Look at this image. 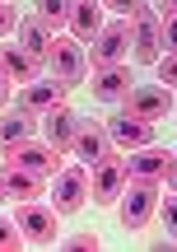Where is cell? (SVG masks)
I'll return each mask as SVG.
<instances>
[{"mask_svg":"<svg viewBox=\"0 0 177 252\" xmlns=\"http://www.w3.org/2000/svg\"><path fill=\"white\" fill-rule=\"evenodd\" d=\"M159 210V187L154 178H131V187L121 191V224L126 229H145Z\"/></svg>","mask_w":177,"mask_h":252,"instance_id":"6da1fadb","label":"cell"},{"mask_svg":"<svg viewBox=\"0 0 177 252\" xmlns=\"http://www.w3.org/2000/svg\"><path fill=\"white\" fill-rule=\"evenodd\" d=\"M126 159L121 154H107V159H98L93 163V178H88V196L98 201V206H112V201H121V191H126Z\"/></svg>","mask_w":177,"mask_h":252,"instance_id":"7a4b0ae2","label":"cell"},{"mask_svg":"<svg viewBox=\"0 0 177 252\" xmlns=\"http://www.w3.org/2000/svg\"><path fill=\"white\" fill-rule=\"evenodd\" d=\"M47 65H52V75L70 89V84H80L88 75V56H84V42L80 37H56L52 42V56H47Z\"/></svg>","mask_w":177,"mask_h":252,"instance_id":"3957f363","label":"cell"},{"mask_svg":"<svg viewBox=\"0 0 177 252\" xmlns=\"http://www.w3.org/2000/svg\"><path fill=\"white\" fill-rule=\"evenodd\" d=\"M121 112L126 117H140V122H159L163 112H173V94L168 84H140L121 98Z\"/></svg>","mask_w":177,"mask_h":252,"instance_id":"277c9868","label":"cell"},{"mask_svg":"<svg viewBox=\"0 0 177 252\" xmlns=\"http://www.w3.org/2000/svg\"><path fill=\"white\" fill-rule=\"evenodd\" d=\"M14 224H19V234H24L28 243H37V248H52L56 243V215L47 206H37V201H19Z\"/></svg>","mask_w":177,"mask_h":252,"instance_id":"5b68a950","label":"cell"},{"mask_svg":"<svg viewBox=\"0 0 177 252\" xmlns=\"http://www.w3.org/2000/svg\"><path fill=\"white\" fill-rule=\"evenodd\" d=\"M0 154H5V163H19V168L37 173V178H52V173H61V150H52V145H33V140H24V145H9V150H0Z\"/></svg>","mask_w":177,"mask_h":252,"instance_id":"8992f818","label":"cell"},{"mask_svg":"<svg viewBox=\"0 0 177 252\" xmlns=\"http://www.w3.org/2000/svg\"><path fill=\"white\" fill-rule=\"evenodd\" d=\"M84 201H88V173L84 168H61L56 173V187H52V206L61 215H75Z\"/></svg>","mask_w":177,"mask_h":252,"instance_id":"52a82bcc","label":"cell"},{"mask_svg":"<svg viewBox=\"0 0 177 252\" xmlns=\"http://www.w3.org/2000/svg\"><path fill=\"white\" fill-rule=\"evenodd\" d=\"M159 52H163V42H159V19H154L149 9H140V14L131 19V56L140 65H154V61H159Z\"/></svg>","mask_w":177,"mask_h":252,"instance_id":"ba28073f","label":"cell"},{"mask_svg":"<svg viewBox=\"0 0 177 252\" xmlns=\"http://www.w3.org/2000/svg\"><path fill=\"white\" fill-rule=\"evenodd\" d=\"M126 47H131V28H126V19H117V24H103L93 37V65H117L126 61Z\"/></svg>","mask_w":177,"mask_h":252,"instance_id":"9c48e42d","label":"cell"},{"mask_svg":"<svg viewBox=\"0 0 177 252\" xmlns=\"http://www.w3.org/2000/svg\"><path fill=\"white\" fill-rule=\"evenodd\" d=\"M103 131H107V140H117L121 150H145V145H154V122L126 117V112H117V117L103 126Z\"/></svg>","mask_w":177,"mask_h":252,"instance_id":"30bf717a","label":"cell"},{"mask_svg":"<svg viewBox=\"0 0 177 252\" xmlns=\"http://www.w3.org/2000/svg\"><path fill=\"white\" fill-rule=\"evenodd\" d=\"M173 168V150H159V145H145V150H135L131 159H126V178H168Z\"/></svg>","mask_w":177,"mask_h":252,"instance_id":"8fae6325","label":"cell"},{"mask_svg":"<svg viewBox=\"0 0 177 252\" xmlns=\"http://www.w3.org/2000/svg\"><path fill=\"white\" fill-rule=\"evenodd\" d=\"M131 94V70L121 61L117 65H93V98L98 103H117Z\"/></svg>","mask_w":177,"mask_h":252,"instance_id":"7c38bea8","label":"cell"},{"mask_svg":"<svg viewBox=\"0 0 177 252\" xmlns=\"http://www.w3.org/2000/svg\"><path fill=\"white\" fill-rule=\"evenodd\" d=\"M65 103V84L56 80H33V84H24V98H19V108H28V112H52V108H61Z\"/></svg>","mask_w":177,"mask_h":252,"instance_id":"4fadbf2b","label":"cell"},{"mask_svg":"<svg viewBox=\"0 0 177 252\" xmlns=\"http://www.w3.org/2000/svg\"><path fill=\"white\" fill-rule=\"evenodd\" d=\"M0 65L9 70V80H14V84H33L37 75H42V61H37L33 52H24L19 42H5V47H0Z\"/></svg>","mask_w":177,"mask_h":252,"instance_id":"5bb4252c","label":"cell"},{"mask_svg":"<svg viewBox=\"0 0 177 252\" xmlns=\"http://www.w3.org/2000/svg\"><path fill=\"white\" fill-rule=\"evenodd\" d=\"M70 150L80 154L84 163H98V159H107V154H112V150H107V131H103L98 122H80V126H75Z\"/></svg>","mask_w":177,"mask_h":252,"instance_id":"9a60e30c","label":"cell"},{"mask_svg":"<svg viewBox=\"0 0 177 252\" xmlns=\"http://www.w3.org/2000/svg\"><path fill=\"white\" fill-rule=\"evenodd\" d=\"M0 182H5V191L14 201H37L42 196V178L28 173V168H19V163H5V168H0Z\"/></svg>","mask_w":177,"mask_h":252,"instance_id":"2e32d148","label":"cell"},{"mask_svg":"<svg viewBox=\"0 0 177 252\" xmlns=\"http://www.w3.org/2000/svg\"><path fill=\"white\" fill-rule=\"evenodd\" d=\"M70 33L75 37H98L103 28V0H70Z\"/></svg>","mask_w":177,"mask_h":252,"instance_id":"e0dca14e","label":"cell"},{"mask_svg":"<svg viewBox=\"0 0 177 252\" xmlns=\"http://www.w3.org/2000/svg\"><path fill=\"white\" fill-rule=\"evenodd\" d=\"M19 47L33 52L37 61L47 65V56H52V28H47L42 19H19Z\"/></svg>","mask_w":177,"mask_h":252,"instance_id":"ac0fdd59","label":"cell"},{"mask_svg":"<svg viewBox=\"0 0 177 252\" xmlns=\"http://www.w3.org/2000/svg\"><path fill=\"white\" fill-rule=\"evenodd\" d=\"M75 126H80V117H75L65 103H61V108H52V112H47V145H52V150H70Z\"/></svg>","mask_w":177,"mask_h":252,"instance_id":"d6986e66","label":"cell"},{"mask_svg":"<svg viewBox=\"0 0 177 252\" xmlns=\"http://www.w3.org/2000/svg\"><path fill=\"white\" fill-rule=\"evenodd\" d=\"M28 135H33V117H28V108L5 112V117H0V150H9V145H24Z\"/></svg>","mask_w":177,"mask_h":252,"instance_id":"ffe728a7","label":"cell"},{"mask_svg":"<svg viewBox=\"0 0 177 252\" xmlns=\"http://www.w3.org/2000/svg\"><path fill=\"white\" fill-rule=\"evenodd\" d=\"M37 19H42L47 28H61L65 19H70V0H37Z\"/></svg>","mask_w":177,"mask_h":252,"instance_id":"44dd1931","label":"cell"},{"mask_svg":"<svg viewBox=\"0 0 177 252\" xmlns=\"http://www.w3.org/2000/svg\"><path fill=\"white\" fill-rule=\"evenodd\" d=\"M159 42H163V52H177V9H163V19H159Z\"/></svg>","mask_w":177,"mask_h":252,"instance_id":"7402d4cb","label":"cell"},{"mask_svg":"<svg viewBox=\"0 0 177 252\" xmlns=\"http://www.w3.org/2000/svg\"><path fill=\"white\" fill-rule=\"evenodd\" d=\"M159 210H163V229H168V238L177 243V196H168V201H159Z\"/></svg>","mask_w":177,"mask_h":252,"instance_id":"603a6c76","label":"cell"},{"mask_svg":"<svg viewBox=\"0 0 177 252\" xmlns=\"http://www.w3.org/2000/svg\"><path fill=\"white\" fill-rule=\"evenodd\" d=\"M103 5H107V9H117L121 19H135V14L145 9V0H103Z\"/></svg>","mask_w":177,"mask_h":252,"instance_id":"cb8c5ba5","label":"cell"},{"mask_svg":"<svg viewBox=\"0 0 177 252\" xmlns=\"http://www.w3.org/2000/svg\"><path fill=\"white\" fill-rule=\"evenodd\" d=\"M19 238H24V234H19V224L0 215V248H19Z\"/></svg>","mask_w":177,"mask_h":252,"instance_id":"d4e9b609","label":"cell"},{"mask_svg":"<svg viewBox=\"0 0 177 252\" xmlns=\"http://www.w3.org/2000/svg\"><path fill=\"white\" fill-rule=\"evenodd\" d=\"M65 248L70 252H98V234H75V238H65Z\"/></svg>","mask_w":177,"mask_h":252,"instance_id":"484cf974","label":"cell"},{"mask_svg":"<svg viewBox=\"0 0 177 252\" xmlns=\"http://www.w3.org/2000/svg\"><path fill=\"white\" fill-rule=\"evenodd\" d=\"M154 65H159V75H163L159 84H177V52H168L163 61H154Z\"/></svg>","mask_w":177,"mask_h":252,"instance_id":"4316f807","label":"cell"},{"mask_svg":"<svg viewBox=\"0 0 177 252\" xmlns=\"http://www.w3.org/2000/svg\"><path fill=\"white\" fill-rule=\"evenodd\" d=\"M9 28H19V14H14V5H9V0H0V37H5Z\"/></svg>","mask_w":177,"mask_h":252,"instance_id":"83f0119b","label":"cell"},{"mask_svg":"<svg viewBox=\"0 0 177 252\" xmlns=\"http://www.w3.org/2000/svg\"><path fill=\"white\" fill-rule=\"evenodd\" d=\"M9 89H14V80H9V70H5V65H0V108H5V103H9Z\"/></svg>","mask_w":177,"mask_h":252,"instance_id":"f1b7e54d","label":"cell"},{"mask_svg":"<svg viewBox=\"0 0 177 252\" xmlns=\"http://www.w3.org/2000/svg\"><path fill=\"white\" fill-rule=\"evenodd\" d=\"M168 182H173V191H177V163H173V168H168Z\"/></svg>","mask_w":177,"mask_h":252,"instance_id":"f546056e","label":"cell"},{"mask_svg":"<svg viewBox=\"0 0 177 252\" xmlns=\"http://www.w3.org/2000/svg\"><path fill=\"white\" fill-rule=\"evenodd\" d=\"M159 9H177V0H159Z\"/></svg>","mask_w":177,"mask_h":252,"instance_id":"4dcf8cb0","label":"cell"},{"mask_svg":"<svg viewBox=\"0 0 177 252\" xmlns=\"http://www.w3.org/2000/svg\"><path fill=\"white\" fill-rule=\"evenodd\" d=\"M5 196H9V191H5V182H0V201H5Z\"/></svg>","mask_w":177,"mask_h":252,"instance_id":"1f68e13d","label":"cell"},{"mask_svg":"<svg viewBox=\"0 0 177 252\" xmlns=\"http://www.w3.org/2000/svg\"><path fill=\"white\" fill-rule=\"evenodd\" d=\"M173 108H177V103H173Z\"/></svg>","mask_w":177,"mask_h":252,"instance_id":"d6a6232c","label":"cell"}]
</instances>
